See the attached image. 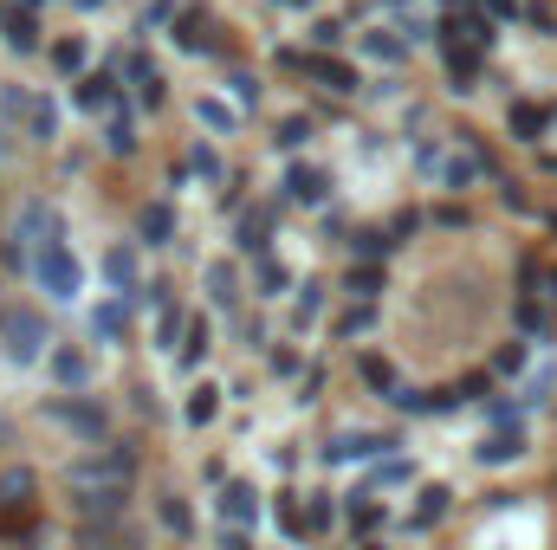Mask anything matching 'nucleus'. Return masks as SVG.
Wrapping results in <instances>:
<instances>
[{"label":"nucleus","mask_w":557,"mask_h":550,"mask_svg":"<svg viewBox=\"0 0 557 550\" xmlns=\"http://www.w3.org/2000/svg\"><path fill=\"white\" fill-rule=\"evenodd\" d=\"M292 7H305V0H292Z\"/></svg>","instance_id":"nucleus-7"},{"label":"nucleus","mask_w":557,"mask_h":550,"mask_svg":"<svg viewBox=\"0 0 557 550\" xmlns=\"http://www.w3.org/2000/svg\"><path fill=\"white\" fill-rule=\"evenodd\" d=\"M7 46H20V52H33V46H39L33 13H13V20H7Z\"/></svg>","instance_id":"nucleus-2"},{"label":"nucleus","mask_w":557,"mask_h":550,"mask_svg":"<svg viewBox=\"0 0 557 550\" xmlns=\"http://www.w3.org/2000/svg\"><path fill=\"white\" fill-rule=\"evenodd\" d=\"M39 279H46L59 298H72V292H78V266L65 259V246H59V240H52V246H46V259H39Z\"/></svg>","instance_id":"nucleus-1"},{"label":"nucleus","mask_w":557,"mask_h":550,"mask_svg":"<svg viewBox=\"0 0 557 550\" xmlns=\"http://www.w3.org/2000/svg\"><path fill=\"white\" fill-rule=\"evenodd\" d=\"M324 85L331 91H357V78H350V65H324Z\"/></svg>","instance_id":"nucleus-4"},{"label":"nucleus","mask_w":557,"mask_h":550,"mask_svg":"<svg viewBox=\"0 0 557 550\" xmlns=\"http://www.w3.org/2000/svg\"><path fill=\"white\" fill-rule=\"evenodd\" d=\"M370 59H402V39H389V33H370Z\"/></svg>","instance_id":"nucleus-3"},{"label":"nucleus","mask_w":557,"mask_h":550,"mask_svg":"<svg viewBox=\"0 0 557 550\" xmlns=\"http://www.w3.org/2000/svg\"><path fill=\"white\" fill-rule=\"evenodd\" d=\"M311 39H318V46H337V39H344V26H337V20H318V26H311Z\"/></svg>","instance_id":"nucleus-6"},{"label":"nucleus","mask_w":557,"mask_h":550,"mask_svg":"<svg viewBox=\"0 0 557 550\" xmlns=\"http://www.w3.org/2000/svg\"><path fill=\"white\" fill-rule=\"evenodd\" d=\"M143 233H149V240H169V214L149 208V214H143Z\"/></svg>","instance_id":"nucleus-5"}]
</instances>
